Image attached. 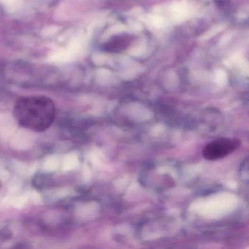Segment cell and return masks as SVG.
Here are the masks:
<instances>
[{
  "label": "cell",
  "instance_id": "6da1fadb",
  "mask_svg": "<svg viewBox=\"0 0 249 249\" xmlns=\"http://www.w3.org/2000/svg\"><path fill=\"white\" fill-rule=\"evenodd\" d=\"M14 114L20 126L42 132L54 122L56 107L53 102L44 96L21 97L16 103Z\"/></svg>",
  "mask_w": 249,
  "mask_h": 249
},
{
  "label": "cell",
  "instance_id": "7a4b0ae2",
  "mask_svg": "<svg viewBox=\"0 0 249 249\" xmlns=\"http://www.w3.org/2000/svg\"><path fill=\"white\" fill-rule=\"evenodd\" d=\"M240 141L230 138H220L205 145L202 151L204 158L210 161L219 160L238 149Z\"/></svg>",
  "mask_w": 249,
  "mask_h": 249
},
{
  "label": "cell",
  "instance_id": "3957f363",
  "mask_svg": "<svg viewBox=\"0 0 249 249\" xmlns=\"http://www.w3.org/2000/svg\"><path fill=\"white\" fill-rule=\"evenodd\" d=\"M129 43V40L126 37H121V38L115 39L113 41H110L109 44L107 45V48L108 51H116L122 50V49H125V47L127 46V43Z\"/></svg>",
  "mask_w": 249,
  "mask_h": 249
},
{
  "label": "cell",
  "instance_id": "277c9868",
  "mask_svg": "<svg viewBox=\"0 0 249 249\" xmlns=\"http://www.w3.org/2000/svg\"><path fill=\"white\" fill-rule=\"evenodd\" d=\"M0 186H1V183H0Z\"/></svg>",
  "mask_w": 249,
  "mask_h": 249
}]
</instances>
